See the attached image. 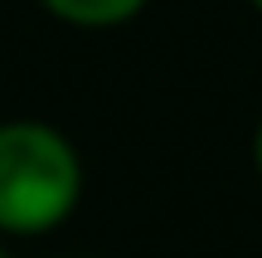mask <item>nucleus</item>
<instances>
[{
    "label": "nucleus",
    "instance_id": "nucleus-4",
    "mask_svg": "<svg viewBox=\"0 0 262 258\" xmlns=\"http://www.w3.org/2000/svg\"><path fill=\"white\" fill-rule=\"evenodd\" d=\"M0 258H10V253H5V249H0Z\"/></svg>",
    "mask_w": 262,
    "mask_h": 258
},
{
    "label": "nucleus",
    "instance_id": "nucleus-3",
    "mask_svg": "<svg viewBox=\"0 0 262 258\" xmlns=\"http://www.w3.org/2000/svg\"><path fill=\"white\" fill-rule=\"evenodd\" d=\"M253 156H257V171H262V127H257V142H253Z\"/></svg>",
    "mask_w": 262,
    "mask_h": 258
},
{
    "label": "nucleus",
    "instance_id": "nucleus-1",
    "mask_svg": "<svg viewBox=\"0 0 262 258\" xmlns=\"http://www.w3.org/2000/svg\"><path fill=\"white\" fill-rule=\"evenodd\" d=\"M83 161L49 122H0V234L34 239L78 210Z\"/></svg>",
    "mask_w": 262,
    "mask_h": 258
},
{
    "label": "nucleus",
    "instance_id": "nucleus-5",
    "mask_svg": "<svg viewBox=\"0 0 262 258\" xmlns=\"http://www.w3.org/2000/svg\"><path fill=\"white\" fill-rule=\"evenodd\" d=\"M253 5H257V10H262V0H253Z\"/></svg>",
    "mask_w": 262,
    "mask_h": 258
},
{
    "label": "nucleus",
    "instance_id": "nucleus-2",
    "mask_svg": "<svg viewBox=\"0 0 262 258\" xmlns=\"http://www.w3.org/2000/svg\"><path fill=\"white\" fill-rule=\"evenodd\" d=\"M58 19L68 25H83V29H107V25H122L131 19L146 0H44Z\"/></svg>",
    "mask_w": 262,
    "mask_h": 258
}]
</instances>
